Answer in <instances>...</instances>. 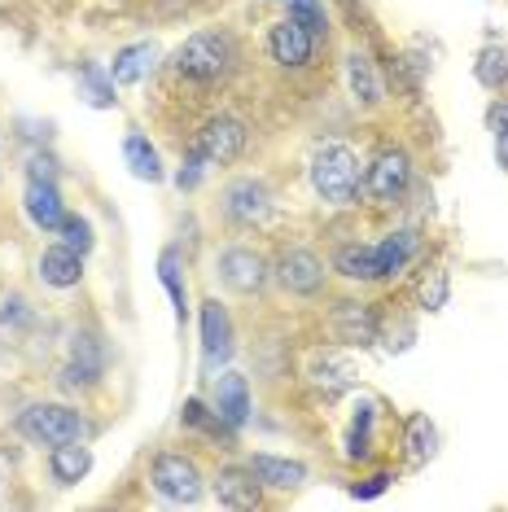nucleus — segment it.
<instances>
[{"mask_svg":"<svg viewBox=\"0 0 508 512\" xmlns=\"http://www.w3.org/2000/svg\"><path fill=\"white\" fill-rule=\"evenodd\" d=\"M346 84H351V92L364 101V106H377V101H381V84H377V75H373V62L360 57V53L346 57Z\"/></svg>","mask_w":508,"mask_h":512,"instance_id":"obj_23","label":"nucleus"},{"mask_svg":"<svg viewBox=\"0 0 508 512\" xmlns=\"http://www.w3.org/2000/svg\"><path fill=\"white\" fill-rule=\"evenodd\" d=\"M180 421L189 425V429H211V434H219V425H224L215 412H206V403H202V399H184Z\"/></svg>","mask_w":508,"mask_h":512,"instance_id":"obj_32","label":"nucleus"},{"mask_svg":"<svg viewBox=\"0 0 508 512\" xmlns=\"http://www.w3.org/2000/svg\"><path fill=\"white\" fill-rule=\"evenodd\" d=\"M202 171H206V158L198 154V149H193V154L184 158V167L176 171V184H180V189H198V184H202Z\"/></svg>","mask_w":508,"mask_h":512,"instance_id":"obj_34","label":"nucleus"},{"mask_svg":"<svg viewBox=\"0 0 508 512\" xmlns=\"http://www.w3.org/2000/svg\"><path fill=\"white\" fill-rule=\"evenodd\" d=\"M123 158H127V167H132V176L136 180H163V162H158V149L149 145V136L145 132H127V141H123Z\"/></svg>","mask_w":508,"mask_h":512,"instance_id":"obj_20","label":"nucleus"},{"mask_svg":"<svg viewBox=\"0 0 508 512\" xmlns=\"http://www.w3.org/2000/svg\"><path fill=\"white\" fill-rule=\"evenodd\" d=\"M84 276V254H75L71 246H49L40 254V281L53 289H71Z\"/></svg>","mask_w":508,"mask_h":512,"instance_id":"obj_15","label":"nucleus"},{"mask_svg":"<svg viewBox=\"0 0 508 512\" xmlns=\"http://www.w3.org/2000/svg\"><path fill=\"white\" fill-rule=\"evenodd\" d=\"M154 62H158V49H154V44H127V49L114 53L110 79H114L119 88H132V84H141V79L154 71Z\"/></svg>","mask_w":508,"mask_h":512,"instance_id":"obj_18","label":"nucleus"},{"mask_svg":"<svg viewBox=\"0 0 508 512\" xmlns=\"http://www.w3.org/2000/svg\"><path fill=\"white\" fill-rule=\"evenodd\" d=\"M57 232H62V246H71L75 254H88L92 250V224H88L84 215L66 211V219H62V228H57Z\"/></svg>","mask_w":508,"mask_h":512,"instance_id":"obj_31","label":"nucleus"},{"mask_svg":"<svg viewBox=\"0 0 508 512\" xmlns=\"http://www.w3.org/2000/svg\"><path fill=\"white\" fill-rule=\"evenodd\" d=\"M430 456H434V425H430V416H412V421H408V460L425 464Z\"/></svg>","mask_w":508,"mask_h":512,"instance_id":"obj_28","label":"nucleus"},{"mask_svg":"<svg viewBox=\"0 0 508 512\" xmlns=\"http://www.w3.org/2000/svg\"><path fill=\"white\" fill-rule=\"evenodd\" d=\"M333 329L346 346H368L377 342V320L373 311L360 307V302H338V311H333Z\"/></svg>","mask_w":508,"mask_h":512,"instance_id":"obj_16","label":"nucleus"},{"mask_svg":"<svg viewBox=\"0 0 508 512\" xmlns=\"http://www.w3.org/2000/svg\"><path fill=\"white\" fill-rule=\"evenodd\" d=\"M491 127H495V132H504V127H508V101H504V106H495V110H491Z\"/></svg>","mask_w":508,"mask_h":512,"instance_id":"obj_38","label":"nucleus"},{"mask_svg":"<svg viewBox=\"0 0 508 512\" xmlns=\"http://www.w3.org/2000/svg\"><path fill=\"white\" fill-rule=\"evenodd\" d=\"M408 180H412L408 154H403V149H386V154H377L373 167H368L364 193L373 197L377 206H390V202H399V197L408 193Z\"/></svg>","mask_w":508,"mask_h":512,"instance_id":"obj_5","label":"nucleus"},{"mask_svg":"<svg viewBox=\"0 0 508 512\" xmlns=\"http://www.w3.org/2000/svg\"><path fill=\"white\" fill-rule=\"evenodd\" d=\"M333 267H338L346 281H381L377 246H342L333 254Z\"/></svg>","mask_w":508,"mask_h":512,"instance_id":"obj_22","label":"nucleus"},{"mask_svg":"<svg viewBox=\"0 0 508 512\" xmlns=\"http://www.w3.org/2000/svg\"><path fill=\"white\" fill-rule=\"evenodd\" d=\"M193 149H198L211 167H224V162H233L241 149H246V123L219 114V119H211L202 127V136H198V145H193Z\"/></svg>","mask_w":508,"mask_h":512,"instance_id":"obj_6","label":"nucleus"},{"mask_svg":"<svg viewBox=\"0 0 508 512\" xmlns=\"http://www.w3.org/2000/svg\"><path fill=\"white\" fill-rule=\"evenodd\" d=\"M421 302L430 311H443V302H447V272H434L430 281L421 285Z\"/></svg>","mask_w":508,"mask_h":512,"instance_id":"obj_33","label":"nucleus"},{"mask_svg":"<svg viewBox=\"0 0 508 512\" xmlns=\"http://www.w3.org/2000/svg\"><path fill=\"white\" fill-rule=\"evenodd\" d=\"M215 416L228 429H241L250 421V386H246L241 372H224V377H215Z\"/></svg>","mask_w":508,"mask_h":512,"instance_id":"obj_11","label":"nucleus"},{"mask_svg":"<svg viewBox=\"0 0 508 512\" xmlns=\"http://www.w3.org/2000/svg\"><path fill=\"white\" fill-rule=\"evenodd\" d=\"M215 272H219V281L228 289H237V294H254V289H263V281H268V263L246 246H228L215 259Z\"/></svg>","mask_w":508,"mask_h":512,"instance_id":"obj_7","label":"nucleus"},{"mask_svg":"<svg viewBox=\"0 0 508 512\" xmlns=\"http://www.w3.org/2000/svg\"><path fill=\"white\" fill-rule=\"evenodd\" d=\"M92 469V451L79 447V442H62V447L49 451V473L57 486H75L79 477H88Z\"/></svg>","mask_w":508,"mask_h":512,"instance_id":"obj_19","label":"nucleus"},{"mask_svg":"<svg viewBox=\"0 0 508 512\" xmlns=\"http://www.w3.org/2000/svg\"><path fill=\"white\" fill-rule=\"evenodd\" d=\"M237 62V49L228 36H219V31H198V36H189L171 57V66H176V75L184 79H198V84H215V79H224L233 71Z\"/></svg>","mask_w":508,"mask_h":512,"instance_id":"obj_1","label":"nucleus"},{"mask_svg":"<svg viewBox=\"0 0 508 512\" xmlns=\"http://www.w3.org/2000/svg\"><path fill=\"white\" fill-rule=\"evenodd\" d=\"M149 482H154V491L163 499H171V504H198V499H202L198 464H193L189 456H180V451H163V456L154 460Z\"/></svg>","mask_w":508,"mask_h":512,"instance_id":"obj_4","label":"nucleus"},{"mask_svg":"<svg viewBox=\"0 0 508 512\" xmlns=\"http://www.w3.org/2000/svg\"><path fill=\"white\" fill-rule=\"evenodd\" d=\"M215 499L224 508H259L263 504V482L250 469H224L215 477Z\"/></svg>","mask_w":508,"mask_h":512,"instance_id":"obj_13","label":"nucleus"},{"mask_svg":"<svg viewBox=\"0 0 508 512\" xmlns=\"http://www.w3.org/2000/svg\"><path fill=\"white\" fill-rule=\"evenodd\" d=\"M368 438H373V403H364L360 416L351 421V434H346V456L364 460L368 456Z\"/></svg>","mask_w":508,"mask_h":512,"instance_id":"obj_30","label":"nucleus"},{"mask_svg":"<svg viewBox=\"0 0 508 512\" xmlns=\"http://www.w3.org/2000/svg\"><path fill=\"white\" fill-rule=\"evenodd\" d=\"M473 71H478V84H482V88L500 92V88L508 84V53L487 49V53L478 57V66H473Z\"/></svg>","mask_w":508,"mask_h":512,"instance_id":"obj_29","label":"nucleus"},{"mask_svg":"<svg viewBox=\"0 0 508 512\" xmlns=\"http://www.w3.org/2000/svg\"><path fill=\"white\" fill-rule=\"evenodd\" d=\"M250 473L259 477L263 486H272V491H298V486L307 482V464L281 460V456H254L250 460Z\"/></svg>","mask_w":508,"mask_h":512,"instance_id":"obj_17","label":"nucleus"},{"mask_svg":"<svg viewBox=\"0 0 508 512\" xmlns=\"http://www.w3.org/2000/svg\"><path fill=\"white\" fill-rule=\"evenodd\" d=\"M268 211H272V193L263 189L259 180H237L233 189L224 193V215L233 219V224H259Z\"/></svg>","mask_w":508,"mask_h":512,"instance_id":"obj_12","label":"nucleus"},{"mask_svg":"<svg viewBox=\"0 0 508 512\" xmlns=\"http://www.w3.org/2000/svg\"><path fill=\"white\" fill-rule=\"evenodd\" d=\"M311 44H316V40H311L294 18L276 22L272 36H268V49H272V57H276L281 66H307V62H311Z\"/></svg>","mask_w":508,"mask_h":512,"instance_id":"obj_14","label":"nucleus"},{"mask_svg":"<svg viewBox=\"0 0 508 512\" xmlns=\"http://www.w3.org/2000/svg\"><path fill=\"white\" fill-rule=\"evenodd\" d=\"M412 254H417V232H412V228L390 232V237L377 246V267H381V281H386V276H399L403 267H408Z\"/></svg>","mask_w":508,"mask_h":512,"instance_id":"obj_21","label":"nucleus"},{"mask_svg":"<svg viewBox=\"0 0 508 512\" xmlns=\"http://www.w3.org/2000/svg\"><path fill=\"white\" fill-rule=\"evenodd\" d=\"M114 88H119V84H114L101 66H84V75H79V97H84L92 110H110L114 101H119V97H114Z\"/></svg>","mask_w":508,"mask_h":512,"instance_id":"obj_24","label":"nucleus"},{"mask_svg":"<svg viewBox=\"0 0 508 512\" xmlns=\"http://www.w3.org/2000/svg\"><path fill=\"white\" fill-rule=\"evenodd\" d=\"M202 355H206V368H219L233 359V320L219 302H202Z\"/></svg>","mask_w":508,"mask_h":512,"instance_id":"obj_9","label":"nucleus"},{"mask_svg":"<svg viewBox=\"0 0 508 512\" xmlns=\"http://www.w3.org/2000/svg\"><path fill=\"white\" fill-rule=\"evenodd\" d=\"M495 158H500V167L508 171V127L504 132H495Z\"/></svg>","mask_w":508,"mask_h":512,"instance_id":"obj_37","label":"nucleus"},{"mask_svg":"<svg viewBox=\"0 0 508 512\" xmlns=\"http://www.w3.org/2000/svg\"><path fill=\"white\" fill-rule=\"evenodd\" d=\"M22 206H27L31 224H36L40 232H57V228H62V219H66L62 193H57L53 180H36V176H31L27 193H22Z\"/></svg>","mask_w":508,"mask_h":512,"instance_id":"obj_10","label":"nucleus"},{"mask_svg":"<svg viewBox=\"0 0 508 512\" xmlns=\"http://www.w3.org/2000/svg\"><path fill=\"white\" fill-rule=\"evenodd\" d=\"M158 276H163L167 294H171V302H176V320L184 324V316H189V298H184V281H180V250H163Z\"/></svg>","mask_w":508,"mask_h":512,"instance_id":"obj_26","label":"nucleus"},{"mask_svg":"<svg viewBox=\"0 0 508 512\" xmlns=\"http://www.w3.org/2000/svg\"><path fill=\"white\" fill-rule=\"evenodd\" d=\"M18 434L40 447H62V442H84L88 421L66 403H31L18 416Z\"/></svg>","mask_w":508,"mask_h":512,"instance_id":"obj_3","label":"nucleus"},{"mask_svg":"<svg viewBox=\"0 0 508 512\" xmlns=\"http://www.w3.org/2000/svg\"><path fill=\"white\" fill-rule=\"evenodd\" d=\"M386 486H390V473H377V477H368V482L364 486H355V499H373V495H381V491H386Z\"/></svg>","mask_w":508,"mask_h":512,"instance_id":"obj_36","label":"nucleus"},{"mask_svg":"<svg viewBox=\"0 0 508 512\" xmlns=\"http://www.w3.org/2000/svg\"><path fill=\"white\" fill-rule=\"evenodd\" d=\"M311 184L329 206H351L360 193V158L346 145H325L311 158Z\"/></svg>","mask_w":508,"mask_h":512,"instance_id":"obj_2","label":"nucleus"},{"mask_svg":"<svg viewBox=\"0 0 508 512\" xmlns=\"http://www.w3.org/2000/svg\"><path fill=\"white\" fill-rule=\"evenodd\" d=\"M276 281H281L290 294H320L325 285V263L311 250H285L276 259Z\"/></svg>","mask_w":508,"mask_h":512,"instance_id":"obj_8","label":"nucleus"},{"mask_svg":"<svg viewBox=\"0 0 508 512\" xmlns=\"http://www.w3.org/2000/svg\"><path fill=\"white\" fill-rule=\"evenodd\" d=\"M311 381H316L320 390H346L355 381V368L346 364L338 355H316V364H311Z\"/></svg>","mask_w":508,"mask_h":512,"instance_id":"obj_25","label":"nucleus"},{"mask_svg":"<svg viewBox=\"0 0 508 512\" xmlns=\"http://www.w3.org/2000/svg\"><path fill=\"white\" fill-rule=\"evenodd\" d=\"M0 324H31V311H27V302H22V298L5 302V307H0Z\"/></svg>","mask_w":508,"mask_h":512,"instance_id":"obj_35","label":"nucleus"},{"mask_svg":"<svg viewBox=\"0 0 508 512\" xmlns=\"http://www.w3.org/2000/svg\"><path fill=\"white\" fill-rule=\"evenodd\" d=\"M290 18L311 40H320L329 31V18H325V5H320V0H290Z\"/></svg>","mask_w":508,"mask_h":512,"instance_id":"obj_27","label":"nucleus"}]
</instances>
